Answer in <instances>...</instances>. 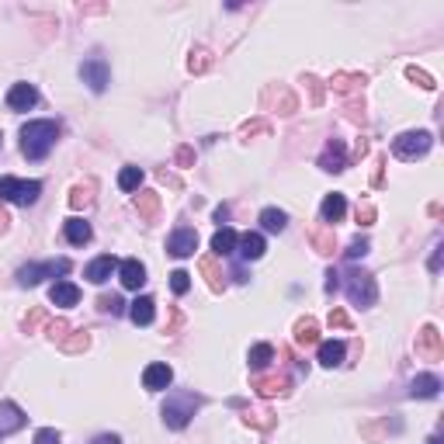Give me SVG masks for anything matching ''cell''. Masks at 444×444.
Listing matches in <instances>:
<instances>
[{"mask_svg": "<svg viewBox=\"0 0 444 444\" xmlns=\"http://www.w3.org/2000/svg\"><path fill=\"white\" fill-rule=\"evenodd\" d=\"M56 139H59V122H52V118L28 122V125L21 129V153H24L28 160H45L49 150L56 146Z\"/></svg>", "mask_w": 444, "mask_h": 444, "instance_id": "6da1fadb", "label": "cell"}, {"mask_svg": "<svg viewBox=\"0 0 444 444\" xmlns=\"http://www.w3.org/2000/svg\"><path fill=\"white\" fill-rule=\"evenodd\" d=\"M198 406H201V399H198L194 392H171L167 403H164V424H167L171 431L187 427V420L194 417Z\"/></svg>", "mask_w": 444, "mask_h": 444, "instance_id": "7a4b0ae2", "label": "cell"}, {"mask_svg": "<svg viewBox=\"0 0 444 444\" xmlns=\"http://www.w3.org/2000/svg\"><path fill=\"white\" fill-rule=\"evenodd\" d=\"M348 299H351V306L357 309H368V306H375V299H378V285H375V278L368 274V271H348Z\"/></svg>", "mask_w": 444, "mask_h": 444, "instance_id": "3957f363", "label": "cell"}, {"mask_svg": "<svg viewBox=\"0 0 444 444\" xmlns=\"http://www.w3.org/2000/svg\"><path fill=\"white\" fill-rule=\"evenodd\" d=\"M42 194L38 180H21V178H0V201L10 205H35Z\"/></svg>", "mask_w": 444, "mask_h": 444, "instance_id": "277c9868", "label": "cell"}, {"mask_svg": "<svg viewBox=\"0 0 444 444\" xmlns=\"http://www.w3.org/2000/svg\"><path fill=\"white\" fill-rule=\"evenodd\" d=\"M434 146V136L431 132H403V136H396L392 139V153L399 157V160H417V157H424L427 150Z\"/></svg>", "mask_w": 444, "mask_h": 444, "instance_id": "5b68a950", "label": "cell"}, {"mask_svg": "<svg viewBox=\"0 0 444 444\" xmlns=\"http://www.w3.org/2000/svg\"><path fill=\"white\" fill-rule=\"evenodd\" d=\"M66 271H70V261H66V257H59V261H45V264H24L21 271H17V285L35 288L38 281L56 278V274H66Z\"/></svg>", "mask_w": 444, "mask_h": 444, "instance_id": "8992f818", "label": "cell"}, {"mask_svg": "<svg viewBox=\"0 0 444 444\" xmlns=\"http://www.w3.org/2000/svg\"><path fill=\"white\" fill-rule=\"evenodd\" d=\"M80 80H84L94 94H101V90L108 87V63H104L101 56L84 59V63H80Z\"/></svg>", "mask_w": 444, "mask_h": 444, "instance_id": "52a82bcc", "label": "cell"}, {"mask_svg": "<svg viewBox=\"0 0 444 444\" xmlns=\"http://www.w3.org/2000/svg\"><path fill=\"white\" fill-rule=\"evenodd\" d=\"M171 382H174V371H171V364H164V361H153V364H146V371H143V385H146L150 392H164Z\"/></svg>", "mask_w": 444, "mask_h": 444, "instance_id": "ba28073f", "label": "cell"}, {"mask_svg": "<svg viewBox=\"0 0 444 444\" xmlns=\"http://www.w3.org/2000/svg\"><path fill=\"white\" fill-rule=\"evenodd\" d=\"M35 104H38L35 84H14V87L7 90V108L10 111H31Z\"/></svg>", "mask_w": 444, "mask_h": 444, "instance_id": "9c48e42d", "label": "cell"}, {"mask_svg": "<svg viewBox=\"0 0 444 444\" xmlns=\"http://www.w3.org/2000/svg\"><path fill=\"white\" fill-rule=\"evenodd\" d=\"M167 250L174 254V257H191L194 250H198V233L194 229H187V226H180L171 233V240H167Z\"/></svg>", "mask_w": 444, "mask_h": 444, "instance_id": "30bf717a", "label": "cell"}, {"mask_svg": "<svg viewBox=\"0 0 444 444\" xmlns=\"http://www.w3.org/2000/svg\"><path fill=\"white\" fill-rule=\"evenodd\" d=\"M49 302H52V306H59V309H70V306H77V302H80V288H77L73 281L59 278V281L49 288Z\"/></svg>", "mask_w": 444, "mask_h": 444, "instance_id": "8fae6325", "label": "cell"}, {"mask_svg": "<svg viewBox=\"0 0 444 444\" xmlns=\"http://www.w3.org/2000/svg\"><path fill=\"white\" fill-rule=\"evenodd\" d=\"M24 424H28V417H24V410L17 403H0V438L21 431Z\"/></svg>", "mask_w": 444, "mask_h": 444, "instance_id": "7c38bea8", "label": "cell"}, {"mask_svg": "<svg viewBox=\"0 0 444 444\" xmlns=\"http://www.w3.org/2000/svg\"><path fill=\"white\" fill-rule=\"evenodd\" d=\"M118 281H122V288H143L146 285V267L143 261H136V257H129V261H122L118 264Z\"/></svg>", "mask_w": 444, "mask_h": 444, "instance_id": "4fadbf2b", "label": "cell"}, {"mask_svg": "<svg viewBox=\"0 0 444 444\" xmlns=\"http://www.w3.org/2000/svg\"><path fill=\"white\" fill-rule=\"evenodd\" d=\"M153 316H157V302H153L150 295H139L136 302H129V320H132L136 327H150Z\"/></svg>", "mask_w": 444, "mask_h": 444, "instance_id": "5bb4252c", "label": "cell"}, {"mask_svg": "<svg viewBox=\"0 0 444 444\" xmlns=\"http://www.w3.org/2000/svg\"><path fill=\"white\" fill-rule=\"evenodd\" d=\"M115 271H118V261H115L111 254H104V257H97V261H90L87 264V281L90 285H104Z\"/></svg>", "mask_w": 444, "mask_h": 444, "instance_id": "9a60e30c", "label": "cell"}, {"mask_svg": "<svg viewBox=\"0 0 444 444\" xmlns=\"http://www.w3.org/2000/svg\"><path fill=\"white\" fill-rule=\"evenodd\" d=\"M438 392H441V378L438 375H417L410 382V396L413 399H434Z\"/></svg>", "mask_w": 444, "mask_h": 444, "instance_id": "2e32d148", "label": "cell"}, {"mask_svg": "<svg viewBox=\"0 0 444 444\" xmlns=\"http://www.w3.org/2000/svg\"><path fill=\"white\" fill-rule=\"evenodd\" d=\"M236 247H240V257L243 261H257V257H264V236L261 233H243L240 240H236Z\"/></svg>", "mask_w": 444, "mask_h": 444, "instance_id": "e0dca14e", "label": "cell"}, {"mask_svg": "<svg viewBox=\"0 0 444 444\" xmlns=\"http://www.w3.org/2000/svg\"><path fill=\"white\" fill-rule=\"evenodd\" d=\"M320 167L330 171V174L344 171V143H341V139H330V143H327V153L320 157Z\"/></svg>", "mask_w": 444, "mask_h": 444, "instance_id": "ac0fdd59", "label": "cell"}, {"mask_svg": "<svg viewBox=\"0 0 444 444\" xmlns=\"http://www.w3.org/2000/svg\"><path fill=\"white\" fill-rule=\"evenodd\" d=\"M344 212H348V201H344V194H327L323 198V205H320V215H323V222H341L344 219Z\"/></svg>", "mask_w": 444, "mask_h": 444, "instance_id": "d6986e66", "label": "cell"}, {"mask_svg": "<svg viewBox=\"0 0 444 444\" xmlns=\"http://www.w3.org/2000/svg\"><path fill=\"white\" fill-rule=\"evenodd\" d=\"M236 240H240V236H236L229 226H222V229L212 236V254H215V257H229V254L236 250Z\"/></svg>", "mask_w": 444, "mask_h": 444, "instance_id": "ffe728a7", "label": "cell"}, {"mask_svg": "<svg viewBox=\"0 0 444 444\" xmlns=\"http://www.w3.org/2000/svg\"><path fill=\"white\" fill-rule=\"evenodd\" d=\"M320 364L323 368H341L344 364V344L341 341H323L320 344Z\"/></svg>", "mask_w": 444, "mask_h": 444, "instance_id": "44dd1931", "label": "cell"}, {"mask_svg": "<svg viewBox=\"0 0 444 444\" xmlns=\"http://www.w3.org/2000/svg\"><path fill=\"white\" fill-rule=\"evenodd\" d=\"M63 233H66V240L73 243V247H84L90 236V222H84V219H66V226H63Z\"/></svg>", "mask_w": 444, "mask_h": 444, "instance_id": "7402d4cb", "label": "cell"}, {"mask_svg": "<svg viewBox=\"0 0 444 444\" xmlns=\"http://www.w3.org/2000/svg\"><path fill=\"white\" fill-rule=\"evenodd\" d=\"M261 226H264L267 233H285L288 215H285L281 208H264V212H261Z\"/></svg>", "mask_w": 444, "mask_h": 444, "instance_id": "603a6c76", "label": "cell"}, {"mask_svg": "<svg viewBox=\"0 0 444 444\" xmlns=\"http://www.w3.org/2000/svg\"><path fill=\"white\" fill-rule=\"evenodd\" d=\"M271 361H274V348H271V344H257V348H250V368H254V371H264Z\"/></svg>", "mask_w": 444, "mask_h": 444, "instance_id": "cb8c5ba5", "label": "cell"}, {"mask_svg": "<svg viewBox=\"0 0 444 444\" xmlns=\"http://www.w3.org/2000/svg\"><path fill=\"white\" fill-rule=\"evenodd\" d=\"M139 184H143V171L139 167H122V174H118V187L122 191H139Z\"/></svg>", "mask_w": 444, "mask_h": 444, "instance_id": "d4e9b609", "label": "cell"}, {"mask_svg": "<svg viewBox=\"0 0 444 444\" xmlns=\"http://www.w3.org/2000/svg\"><path fill=\"white\" fill-rule=\"evenodd\" d=\"M285 385H288L285 378H257V382H254V389H257L261 396H281Z\"/></svg>", "mask_w": 444, "mask_h": 444, "instance_id": "484cf974", "label": "cell"}, {"mask_svg": "<svg viewBox=\"0 0 444 444\" xmlns=\"http://www.w3.org/2000/svg\"><path fill=\"white\" fill-rule=\"evenodd\" d=\"M420 341H424V344H420V351H427L431 357H438V355H441V348H438V330H434V327H424Z\"/></svg>", "mask_w": 444, "mask_h": 444, "instance_id": "4316f807", "label": "cell"}, {"mask_svg": "<svg viewBox=\"0 0 444 444\" xmlns=\"http://www.w3.org/2000/svg\"><path fill=\"white\" fill-rule=\"evenodd\" d=\"M295 341H299V344H316V323H313V320H302V323L295 327Z\"/></svg>", "mask_w": 444, "mask_h": 444, "instance_id": "83f0119b", "label": "cell"}, {"mask_svg": "<svg viewBox=\"0 0 444 444\" xmlns=\"http://www.w3.org/2000/svg\"><path fill=\"white\" fill-rule=\"evenodd\" d=\"M171 288H174V295H184V292L191 288V274H187V271H174V274H171Z\"/></svg>", "mask_w": 444, "mask_h": 444, "instance_id": "f1b7e54d", "label": "cell"}, {"mask_svg": "<svg viewBox=\"0 0 444 444\" xmlns=\"http://www.w3.org/2000/svg\"><path fill=\"white\" fill-rule=\"evenodd\" d=\"M97 306H101V309H104V313H111V316H115V313H122V309H125V302H122V299H118V295H101V299H97Z\"/></svg>", "mask_w": 444, "mask_h": 444, "instance_id": "f546056e", "label": "cell"}, {"mask_svg": "<svg viewBox=\"0 0 444 444\" xmlns=\"http://www.w3.org/2000/svg\"><path fill=\"white\" fill-rule=\"evenodd\" d=\"M35 444H63V438H59V431H52V427H42V431L35 434Z\"/></svg>", "mask_w": 444, "mask_h": 444, "instance_id": "4dcf8cb0", "label": "cell"}, {"mask_svg": "<svg viewBox=\"0 0 444 444\" xmlns=\"http://www.w3.org/2000/svg\"><path fill=\"white\" fill-rule=\"evenodd\" d=\"M70 205H73V208H80V205H90V184H87V187H73V194H70Z\"/></svg>", "mask_w": 444, "mask_h": 444, "instance_id": "1f68e13d", "label": "cell"}, {"mask_svg": "<svg viewBox=\"0 0 444 444\" xmlns=\"http://www.w3.org/2000/svg\"><path fill=\"white\" fill-rule=\"evenodd\" d=\"M201 271H205V274H208V281H212V288H215V292H219V288H222V285H219V271H215V264H212V261H201Z\"/></svg>", "mask_w": 444, "mask_h": 444, "instance_id": "d6a6232c", "label": "cell"}, {"mask_svg": "<svg viewBox=\"0 0 444 444\" xmlns=\"http://www.w3.org/2000/svg\"><path fill=\"white\" fill-rule=\"evenodd\" d=\"M364 254H368V240H355V243H351V250H348V257H351V261L364 257Z\"/></svg>", "mask_w": 444, "mask_h": 444, "instance_id": "836d02e7", "label": "cell"}, {"mask_svg": "<svg viewBox=\"0 0 444 444\" xmlns=\"http://www.w3.org/2000/svg\"><path fill=\"white\" fill-rule=\"evenodd\" d=\"M139 208H143V215H153V212H157V194H153V191H146V198H143V205H139Z\"/></svg>", "mask_w": 444, "mask_h": 444, "instance_id": "e575fe53", "label": "cell"}, {"mask_svg": "<svg viewBox=\"0 0 444 444\" xmlns=\"http://www.w3.org/2000/svg\"><path fill=\"white\" fill-rule=\"evenodd\" d=\"M94 444H122L118 434H101V438H94Z\"/></svg>", "mask_w": 444, "mask_h": 444, "instance_id": "d590c367", "label": "cell"}, {"mask_svg": "<svg viewBox=\"0 0 444 444\" xmlns=\"http://www.w3.org/2000/svg\"><path fill=\"white\" fill-rule=\"evenodd\" d=\"M330 323H334V327H348V316H344V313H330Z\"/></svg>", "mask_w": 444, "mask_h": 444, "instance_id": "8d00e7d4", "label": "cell"}, {"mask_svg": "<svg viewBox=\"0 0 444 444\" xmlns=\"http://www.w3.org/2000/svg\"><path fill=\"white\" fill-rule=\"evenodd\" d=\"M327 292H337V274H334V271L327 274Z\"/></svg>", "mask_w": 444, "mask_h": 444, "instance_id": "74e56055", "label": "cell"}, {"mask_svg": "<svg viewBox=\"0 0 444 444\" xmlns=\"http://www.w3.org/2000/svg\"><path fill=\"white\" fill-rule=\"evenodd\" d=\"M3 229H7V215L0 212V233H3Z\"/></svg>", "mask_w": 444, "mask_h": 444, "instance_id": "f35d334b", "label": "cell"}, {"mask_svg": "<svg viewBox=\"0 0 444 444\" xmlns=\"http://www.w3.org/2000/svg\"><path fill=\"white\" fill-rule=\"evenodd\" d=\"M427 444H441V438H431V441H427Z\"/></svg>", "mask_w": 444, "mask_h": 444, "instance_id": "ab89813d", "label": "cell"}]
</instances>
